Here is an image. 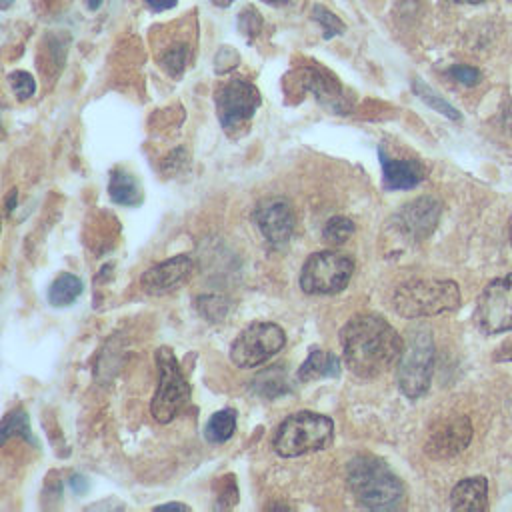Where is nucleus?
I'll list each match as a JSON object with an SVG mask.
<instances>
[{"mask_svg": "<svg viewBox=\"0 0 512 512\" xmlns=\"http://www.w3.org/2000/svg\"><path fill=\"white\" fill-rule=\"evenodd\" d=\"M342 358L360 378H376L398 364L404 338L378 314H358L340 330Z\"/></svg>", "mask_w": 512, "mask_h": 512, "instance_id": "f257e3e1", "label": "nucleus"}, {"mask_svg": "<svg viewBox=\"0 0 512 512\" xmlns=\"http://www.w3.org/2000/svg\"><path fill=\"white\" fill-rule=\"evenodd\" d=\"M346 482L354 498L370 510L396 508L404 496L400 478L376 456H356L350 460Z\"/></svg>", "mask_w": 512, "mask_h": 512, "instance_id": "f03ea898", "label": "nucleus"}, {"mask_svg": "<svg viewBox=\"0 0 512 512\" xmlns=\"http://www.w3.org/2000/svg\"><path fill=\"white\" fill-rule=\"evenodd\" d=\"M460 306V288L452 280L416 278L402 282L392 294V308L402 318L438 316Z\"/></svg>", "mask_w": 512, "mask_h": 512, "instance_id": "7ed1b4c3", "label": "nucleus"}, {"mask_svg": "<svg viewBox=\"0 0 512 512\" xmlns=\"http://www.w3.org/2000/svg\"><path fill=\"white\" fill-rule=\"evenodd\" d=\"M332 434V418L318 412L302 410L282 420L274 434L272 448L282 458H296L326 448L332 442Z\"/></svg>", "mask_w": 512, "mask_h": 512, "instance_id": "20e7f679", "label": "nucleus"}, {"mask_svg": "<svg viewBox=\"0 0 512 512\" xmlns=\"http://www.w3.org/2000/svg\"><path fill=\"white\" fill-rule=\"evenodd\" d=\"M434 368V340L424 324L408 328L404 348L398 360V388L406 398H420L426 394Z\"/></svg>", "mask_w": 512, "mask_h": 512, "instance_id": "39448f33", "label": "nucleus"}, {"mask_svg": "<svg viewBox=\"0 0 512 512\" xmlns=\"http://www.w3.org/2000/svg\"><path fill=\"white\" fill-rule=\"evenodd\" d=\"M158 388L150 402V412L160 424H168L190 400V384L184 378L174 352L166 346L156 350Z\"/></svg>", "mask_w": 512, "mask_h": 512, "instance_id": "423d86ee", "label": "nucleus"}, {"mask_svg": "<svg viewBox=\"0 0 512 512\" xmlns=\"http://www.w3.org/2000/svg\"><path fill=\"white\" fill-rule=\"evenodd\" d=\"M354 274V260L342 252L322 250L306 258L300 270V288L306 294H338Z\"/></svg>", "mask_w": 512, "mask_h": 512, "instance_id": "0eeeda50", "label": "nucleus"}, {"mask_svg": "<svg viewBox=\"0 0 512 512\" xmlns=\"http://www.w3.org/2000/svg\"><path fill=\"white\" fill-rule=\"evenodd\" d=\"M286 344L284 330L274 322L248 324L230 346V360L238 368H258Z\"/></svg>", "mask_w": 512, "mask_h": 512, "instance_id": "6e6552de", "label": "nucleus"}, {"mask_svg": "<svg viewBox=\"0 0 512 512\" xmlns=\"http://www.w3.org/2000/svg\"><path fill=\"white\" fill-rule=\"evenodd\" d=\"M474 322L484 334L512 330V274L494 278L478 296Z\"/></svg>", "mask_w": 512, "mask_h": 512, "instance_id": "1a4fd4ad", "label": "nucleus"}, {"mask_svg": "<svg viewBox=\"0 0 512 512\" xmlns=\"http://www.w3.org/2000/svg\"><path fill=\"white\" fill-rule=\"evenodd\" d=\"M262 98L258 88L242 78H232L216 90V112L224 128L246 124L258 110Z\"/></svg>", "mask_w": 512, "mask_h": 512, "instance_id": "9d476101", "label": "nucleus"}, {"mask_svg": "<svg viewBox=\"0 0 512 512\" xmlns=\"http://www.w3.org/2000/svg\"><path fill=\"white\" fill-rule=\"evenodd\" d=\"M254 222L270 244L282 246L292 238L296 216L292 204L286 198L272 196L256 206Z\"/></svg>", "mask_w": 512, "mask_h": 512, "instance_id": "9b49d317", "label": "nucleus"}, {"mask_svg": "<svg viewBox=\"0 0 512 512\" xmlns=\"http://www.w3.org/2000/svg\"><path fill=\"white\" fill-rule=\"evenodd\" d=\"M440 212L442 204L436 198L420 196L398 210V214L394 216V224L404 236L418 242L434 232L440 220Z\"/></svg>", "mask_w": 512, "mask_h": 512, "instance_id": "f8f14e48", "label": "nucleus"}, {"mask_svg": "<svg viewBox=\"0 0 512 512\" xmlns=\"http://www.w3.org/2000/svg\"><path fill=\"white\" fill-rule=\"evenodd\" d=\"M472 440V424L466 416H448L440 420L428 434L426 454L432 458H452L460 454Z\"/></svg>", "mask_w": 512, "mask_h": 512, "instance_id": "ddd939ff", "label": "nucleus"}, {"mask_svg": "<svg viewBox=\"0 0 512 512\" xmlns=\"http://www.w3.org/2000/svg\"><path fill=\"white\" fill-rule=\"evenodd\" d=\"M192 272H194L192 256L178 254L168 260H162L160 264L150 266L142 274L140 286L146 294L162 296V294H168V292L176 290L178 286H182L192 276Z\"/></svg>", "mask_w": 512, "mask_h": 512, "instance_id": "4468645a", "label": "nucleus"}, {"mask_svg": "<svg viewBox=\"0 0 512 512\" xmlns=\"http://www.w3.org/2000/svg\"><path fill=\"white\" fill-rule=\"evenodd\" d=\"M382 166V184L386 190H410L424 180V166L418 160L390 158L382 148L378 150Z\"/></svg>", "mask_w": 512, "mask_h": 512, "instance_id": "2eb2a0df", "label": "nucleus"}, {"mask_svg": "<svg viewBox=\"0 0 512 512\" xmlns=\"http://www.w3.org/2000/svg\"><path fill=\"white\" fill-rule=\"evenodd\" d=\"M452 510H486L488 480L484 476H470L460 480L450 492Z\"/></svg>", "mask_w": 512, "mask_h": 512, "instance_id": "dca6fc26", "label": "nucleus"}, {"mask_svg": "<svg viewBox=\"0 0 512 512\" xmlns=\"http://www.w3.org/2000/svg\"><path fill=\"white\" fill-rule=\"evenodd\" d=\"M340 374V360L330 350H312L298 368L300 382H314L322 378H336Z\"/></svg>", "mask_w": 512, "mask_h": 512, "instance_id": "f3484780", "label": "nucleus"}, {"mask_svg": "<svg viewBox=\"0 0 512 512\" xmlns=\"http://www.w3.org/2000/svg\"><path fill=\"white\" fill-rule=\"evenodd\" d=\"M108 194H110L114 204L128 206V208L140 206L142 200H144V194H142V190L138 186V180L132 174H128L126 170H122V168H114L110 172Z\"/></svg>", "mask_w": 512, "mask_h": 512, "instance_id": "a211bd4d", "label": "nucleus"}, {"mask_svg": "<svg viewBox=\"0 0 512 512\" xmlns=\"http://www.w3.org/2000/svg\"><path fill=\"white\" fill-rule=\"evenodd\" d=\"M82 290H84V284L78 276L70 272H62L52 280L48 288V302L58 308L68 306L82 294Z\"/></svg>", "mask_w": 512, "mask_h": 512, "instance_id": "6ab92c4d", "label": "nucleus"}, {"mask_svg": "<svg viewBox=\"0 0 512 512\" xmlns=\"http://www.w3.org/2000/svg\"><path fill=\"white\" fill-rule=\"evenodd\" d=\"M234 430H236V410L224 408L210 416V420L204 426V436L212 444H222L234 434Z\"/></svg>", "mask_w": 512, "mask_h": 512, "instance_id": "aec40b11", "label": "nucleus"}, {"mask_svg": "<svg viewBox=\"0 0 512 512\" xmlns=\"http://www.w3.org/2000/svg\"><path fill=\"white\" fill-rule=\"evenodd\" d=\"M412 88H414V92L418 94V98H420L422 102H426L432 110H436V112H440V114H444V116H448V118H452V120H458V118H460V112H458L454 106H450L444 98H440V96H438L430 86H426L422 80H414Z\"/></svg>", "mask_w": 512, "mask_h": 512, "instance_id": "412c9836", "label": "nucleus"}, {"mask_svg": "<svg viewBox=\"0 0 512 512\" xmlns=\"http://www.w3.org/2000/svg\"><path fill=\"white\" fill-rule=\"evenodd\" d=\"M352 234H354V222L346 216H334L322 228V238L330 244H344Z\"/></svg>", "mask_w": 512, "mask_h": 512, "instance_id": "4be33fe9", "label": "nucleus"}, {"mask_svg": "<svg viewBox=\"0 0 512 512\" xmlns=\"http://www.w3.org/2000/svg\"><path fill=\"white\" fill-rule=\"evenodd\" d=\"M196 308H198V312H200L206 320H210V322H220V320L226 318V314H228V310H230V302H228L226 298L214 296V294H210V296H198V298H196Z\"/></svg>", "mask_w": 512, "mask_h": 512, "instance_id": "5701e85b", "label": "nucleus"}, {"mask_svg": "<svg viewBox=\"0 0 512 512\" xmlns=\"http://www.w3.org/2000/svg\"><path fill=\"white\" fill-rule=\"evenodd\" d=\"M2 442H6L10 436H22L26 438L28 442H32V434H30V426H28V416L24 410H14L10 412L4 422H2Z\"/></svg>", "mask_w": 512, "mask_h": 512, "instance_id": "b1692460", "label": "nucleus"}, {"mask_svg": "<svg viewBox=\"0 0 512 512\" xmlns=\"http://www.w3.org/2000/svg\"><path fill=\"white\" fill-rule=\"evenodd\" d=\"M312 18L316 22H320V26L324 30V38H332L336 34H342L344 28H346L344 22L336 14H332L330 10H326L324 6H318V4L312 8Z\"/></svg>", "mask_w": 512, "mask_h": 512, "instance_id": "393cba45", "label": "nucleus"}, {"mask_svg": "<svg viewBox=\"0 0 512 512\" xmlns=\"http://www.w3.org/2000/svg\"><path fill=\"white\" fill-rule=\"evenodd\" d=\"M186 56H188V50H186V46H172L168 52H164V56H162V66H164V70L172 76V78H176V76H180L182 74V70H184V66H186Z\"/></svg>", "mask_w": 512, "mask_h": 512, "instance_id": "a878e982", "label": "nucleus"}, {"mask_svg": "<svg viewBox=\"0 0 512 512\" xmlns=\"http://www.w3.org/2000/svg\"><path fill=\"white\" fill-rule=\"evenodd\" d=\"M8 78H10V84H12L14 94H16L20 100H28V98L36 92V82H34L32 74H28V72H24V70H18V72H12Z\"/></svg>", "mask_w": 512, "mask_h": 512, "instance_id": "bb28decb", "label": "nucleus"}, {"mask_svg": "<svg viewBox=\"0 0 512 512\" xmlns=\"http://www.w3.org/2000/svg\"><path fill=\"white\" fill-rule=\"evenodd\" d=\"M450 74L456 82L464 84V86H474L480 82V72L472 66H466V64H458V66H452L450 68Z\"/></svg>", "mask_w": 512, "mask_h": 512, "instance_id": "cd10ccee", "label": "nucleus"}, {"mask_svg": "<svg viewBox=\"0 0 512 512\" xmlns=\"http://www.w3.org/2000/svg\"><path fill=\"white\" fill-rule=\"evenodd\" d=\"M154 12H162V10H168L172 6H176L178 0H144Z\"/></svg>", "mask_w": 512, "mask_h": 512, "instance_id": "c85d7f7f", "label": "nucleus"}, {"mask_svg": "<svg viewBox=\"0 0 512 512\" xmlns=\"http://www.w3.org/2000/svg\"><path fill=\"white\" fill-rule=\"evenodd\" d=\"M70 486H72V490H74L76 494H80V492H86V490H88V482H86V478H84V476H78V474H74V476L70 478Z\"/></svg>", "mask_w": 512, "mask_h": 512, "instance_id": "c756f323", "label": "nucleus"}, {"mask_svg": "<svg viewBox=\"0 0 512 512\" xmlns=\"http://www.w3.org/2000/svg\"><path fill=\"white\" fill-rule=\"evenodd\" d=\"M496 360H506V362H512V342H508L506 346L500 348V352L496 354Z\"/></svg>", "mask_w": 512, "mask_h": 512, "instance_id": "7c9ffc66", "label": "nucleus"}, {"mask_svg": "<svg viewBox=\"0 0 512 512\" xmlns=\"http://www.w3.org/2000/svg\"><path fill=\"white\" fill-rule=\"evenodd\" d=\"M16 202H18V190L14 188V190H10V196L6 198V214H10L14 210Z\"/></svg>", "mask_w": 512, "mask_h": 512, "instance_id": "2f4dec72", "label": "nucleus"}, {"mask_svg": "<svg viewBox=\"0 0 512 512\" xmlns=\"http://www.w3.org/2000/svg\"><path fill=\"white\" fill-rule=\"evenodd\" d=\"M158 508H176V510H190L186 504H180V502H168V504H160Z\"/></svg>", "mask_w": 512, "mask_h": 512, "instance_id": "473e14b6", "label": "nucleus"}, {"mask_svg": "<svg viewBox=\"0 0 512 512\" xmlns=\"http://www.w3.org/2000/svg\"><path fill=\"white\" fill-rule=\"evenodd\" d=\"M100 4H102V0H88V8L90 10H96Z\"/></svg>", "mask_w": 512, "mask_h": 512, "instance_id": "72a5a7b5", "label": "nucleus"}, {"mask_svg": "<svg viewBox=\"0 0 512 512\" xmlns=\"http://www.w3.org/2000/svg\"><path fill=\"white\" fill-rule=\"evenodd\" d=\"M234 0H214L216 6H230Z\"/></svg>", "mask_w": 512, "mask_h": 512, "instance_id": "f704fd0d", "label": "nucleus"}, {"mask_svg": "<svg viewBox=\"0 0 512 512\" xmlns=\"http://www.w3.org/2000/svg\"><path fill=\"white\" fill-rule=\"evenodd\" d=\"M456 2H460V4H478L482 0H456Z\"/></svg>", "mask_w": 512, "mask_h": 512, "instance_id": "c9c22d12", "label": "nucleus"}, {"mask_svg": "<svg viewBox=\"0 0 512 512\" xmlns=\"http://www.w3.org/2000/svg\"><path fill=\"white\" fill-rule=\"evenodd\" d=\"M10 2H12V0H2V8H8Z\"/></svg>", "mask_w": 512, "mask_h": 512, "instance_id": "e433bc0d", "label": "nucleus"}, {"mask_svg": "<svg viewBox=\"0 0 512 512\" xmlns=\"http://www.w3.org/2000/svg\"><path fill=\"white\" fill-rule=\"evenodd\" d=\"M266 2H284V0H266Z\"/></svg>", "mask_w": 512, "mask_h": 512, "instance_id": "4c0bfd02", "label": "nucleus"}, {"mask_svg": "<svg viewBox=\"0 0 512 512\" xmlns=\"http://www.w3.org/2000/svg\"><path fill=\"white\" fill-rule=\"evenodd\" d=\"M510 242H512V226H510Z\"/></svg>", "mask_w": 512, "mask_h": 512, "instance_id": "58836bf2", "label": "nucleus"}]
</instances>
